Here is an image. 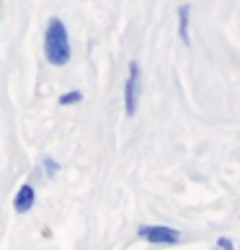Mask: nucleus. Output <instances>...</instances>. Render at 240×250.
Segmentation results:
<instances>
[{
    "instance_id": "1",
    "label": "nucleus",
    "mask_w": 240,
    "mask_h": 250,
    "mask_svg": "<svg viewBox=\"0 0 240 250\" xmlns=\"http://www.w3.org/2000/svg\"><path fill=\"white\" fill-rule=\"evenodd\" d=\"M70 36L67 26L62 23V18H49L47 31H44V57L52 67H65L70 62Z\"/></svg>"
},
{
    "instance_id": "2",
    "label": "nucleus",
    "mask_w": 240,
    "mask_h": 250,
    "mask_svg": "<svg viewBox=\"0 0 240 250\" xmlns=\"http://www.w3.org/2000/svg\"><path fill=\"white\" fill-rule=\"evenodd\" d=\"M137 235L150 245H178L181 243V232L168 225H142L137 229Z\"/></svg>"
},
{
    "instance_id": "3",
    "label": "nucleus",
    "mask_w": 240,
    "mask_h": 250,
    "mask_svg": "<svg viewBox=\"0 0 240 250\" xmlns=\"http://www.w3.org/2000/svg\"><path fill=\"white\" fill-rule=\"evenodd\" d=\"M137 104H140V64L129 62L127 80H124V114L134 116L137 114Z\"/></svg>"
},
{
    "instance_id": "4",
    "label": "nucleus",
    "mask_w": 240,
    "mask_h": 250,
    "mask_svg": "<svg viewBox=\"0 0 240 250\" xmlns=\"http://www.w3.org/2000/svg\"><path fill=\"white\" fill-rule=\"evenodd\" d=\"M34 204H36L34 183H21L18 191H16V196H13V209L18 211V214H29V211L34 209Z\"/></svg>"
},
{
    "instance_id": "5",
    "label": "nucleus",
    "mask_w": 240,
    "mask_h": 250,
    "mask_svg": "<svg viewBox=\"0 0 240 250\" xmlns=\"http://www.w3.org/2000/svg\"><path fill=\"white\" fill-rule=\"evenodd\" d=\"M189 23H191V5H186L183 3L181 8H178V36H181V42L186 44H191V36H189Z\"/></svg>"
},
{
    "instance_id": "6",
    "label": "nucleus",
    "mask_w": 240,
    "mask_h": 250,
    "mask_svg": "<svg viewBox=\"0 0 240 250\" xmlns=\"http://www.w3.org/2000/svg\"><path fill=\"white\" fill-rule=\"evenodd\" d=\"M83 101V90H67V93H62L57 98V104L60 106H78Z\"/></svg>"
},
{
    "instance_id": "7",
    "label": "nucleus",
    "mask_w": 240,
    "mask_h": 250,
    "mask_svg": "<svg viewBox=\"0 0 240 250\" xmlns=\"http://www.w3.org/2000/svg\"><path fill=\"white\" fill-rule=\"evenodd\" d=\"M57 173H60V163L47 157V160H44V175H47V178H54Z\"/></svg>"
},
{
    "instance_id": "8",
    "label": "nucleus",
    "mask_w": 240,
    "mask_h": 250,
    "mask_svg": "<svg viewBox=\"0 0 240 250\" xmlns=\"http://www.w3.org/2000/svg\"><path fill=\"white\" fill-rule=\"evenodd\" d=\"M217 250H235V245L230 237H217Z\"/></svg>"
}]
</instances>
